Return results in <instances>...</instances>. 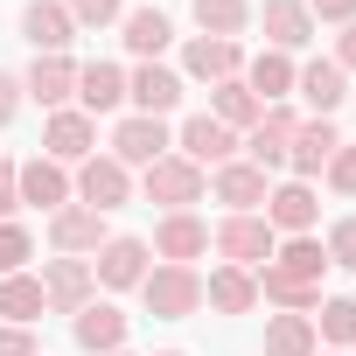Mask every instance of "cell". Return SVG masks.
<instances>
[{"instance_id":"obj_1","label":"cell","mask_w":356,"mask_h":356,"mask_svg":"<svg viewBox=\"0 0 356 356\" xmlns=\"http://www.w3.org/2000/svg\"><path fill=\"white\" fill-rule=\"evenodd\" d=\"M140 300L154 321H189L203 307V280H196V266H154L140 280Z\"/></svg>"},{"instance_id":"obj_2","label":"cell","mask_w":356,"mask_h":356,"mask_svg":"<svg viewBox=\"0 0 356 356\" xmlns=\"http://www.w3.org/2000/svg\"><path fill=\"white\" fill-rule=\"evenodd\" d=\"M210 245L224 252V266H245V273H259V266H273V252H280V231L252 210V217H224L217 231H210Z\"/></svg>"},{"instance_id":"obj_3","label":"cell","mask_w":356,"mask_h":356,"mask_svg":"<svg viewBox=\"0 0 356 356\" xmlns=\"http://www.w3.org/2000/svg\"><path fill=\"white\" fill-rule=\"evenodd\" d=\"M91 293H98L91 259H63V252H56V259L42 266V307H49V314H84Z\"/></svg>"},{"instance_id":"obj_4","label":"cell","mask_w":356,"mask_h":356,"mask_svg":"<svg viewBox=\"0 0 356 356\" xmlns=\"http://www.w3.org/2000/svg\"><path fill=\"white\" fill-rule=\"evenodd\" d=\"M203 168L196 161H182V154H161L154 168H147V203H161V210H189V203H203Z\"/></svg>"},{"instance_id":"obj_5","label":"cell","mask_w":356,"mask_h":356,"mask_svg":"<svg viewBox=\"0 0 356 356\" xmlns=\"http://www.w3.org/2000/svg\"><path fill=\"white\" fill-rule=\"evenodd\" d=\"M77 196H84V210L112 217V210H126V196H133V175H126L112 154H91V161H77Z\"/></svg>"},{"instance_id":"obj_6","label":"cell","mask_w":356,"mask_h":356,"mask_svg":"<svg viewBox=\"0 0 356 356\" xmlns=\"http://www.w3.org/2000/svg\"><path fill=\"white\" fill-rule=\"evenodd\" d=\"M161 154H168V126H161V119L126 112V119L112 126V161H119V168H154Z\"/></svg>"},{"instance_id":"obj_7","label":"cell","mask_w":356,"mask_h":356,"mask_svg":"<svg viewBox=\"0 0 356 356\" xmlns=\"http://www.w3.org/2000/svg\"><path fill=\"white\" fill-rule=\"evenodd\" d=\"M42 154L63 161V168H70V161H91V154H98V119H84V112H70V105L49 112V126H42Z\"/></svg>"},{"instance_id":"obj_8","label":"cell","mask_w":356,"mask_h":356,"mask_svg":"<svg viewBox=\"0 0 356 356\" xmlns=\"http://www.w3.org/2000/svg\"><path fill=\"white\" fill-rule=\"evenodd\" d=\"M238 133L224 126V119H210V112H196V119H182V161H196V168H224V161H238Z\"/></svg>"},{"instance_id":"obj_9","label":"cell","mask_w":356,"mask_h":356,"mask_svg":"<svg viewBox=\"0 0 356 356\" xmlns=\"http://www.w3.org/2000/svg\"><path fill=\"white\" fill-rule=\"evenodd\" d=\"M15 189H22V203H35V210H63L70 203V175H63V161H49V154H35V161H15Z\"/></svg>"},{"instance_id":"obj_10","label":"cell","mask_w":356,"mask_h":356,"mask_svg":"<svg viewBox=\"0 0 356 356\" xmlns=\"http://www.w3.org/2000/svg\"><path fill=\"white\" fill-rule=\"evenodd\" d=\"M154 252H161L168 266H189V259H203V252H210V224H203V217H189V210H168V217L154 224Z\"/></svg>"},{"instance_id":"obj_11","label":"cell","mask_w":356,"mask_h":356,"mask_svg":"<svg viewBox=\"0 0 356 356\" xmlns=\"http://www.w3.org/2000/svg\"><path fill=\"white\" fill-rule=\"evenodd\" d=\"M314 217H321V203H314V189H307V182H280V189H266V224H273V231L307 238V231H314Z\"/></svg>"},{"instance_id":"obj_12","label":"cell","mask_w":356,"mask_h":356,"mask_svg":"<svg viewBox=\"0 0 356 356\" xmlns=\"http://www.w3.org/2000/svg\"><path fill=\"white\" fill-rule=\"evenodd\" d=\"M49 245H56L63 259H84V252H98V245H105V217H98V210H84V203H63V210L49 217Z\"/></svg>"},{"instance_id":"obj_13","label":"cell","mask_w":356,"mask_h":356,"mask_svg":"<svg viewBox=\"0 0 356 356\" xmlns=\"http://www.w3.org/2000/svg\"><path fill=\"white\" fill-rule=\"evenodd\" d=\"M126 98H133L147 119H168L175 105H182V77H175L168 63H140V70L126 77Z\"/></svg>"},{"instance_id":"obj_14","label":"cell","mask_w":356,"mask_h":356,"mask_svg":"<svg viewBox=\"0 0 356 356\" xmlns=\"http://www.w3.org/2000/svg\"><path fill=\"white\" fill-rule=\"evenodd\" d=\"M335 147H342V133H335L328 119H300V126H293V147H286V168H293V182H307V175H321Z\"/></svg>"},{"instance_id":"obj_15","label":"cell","mask_w":356,"mask_h":356,"mask_svg":"<svg viewBox=\"0 0 356 356\" xmlns=\"http://www.w3.org/2000/svg\"><path fill=\"white\" fill-rule=\"evenodd\" d=\"M210 189H217V203H231V217H252V210L266 203V168H252V161H224V168L210 175Z\"/></svg>"},{"instance_id":"obj_16","label":"cell","mask_w":356,"mask_h":356,"mask_svg":"<svg viewBox=\"0 0 356 356\" xmlns=\"http://www.w3.org/2000/svg\"><path fill=\"white\" fill-rule=\"evenodd\" d=\"M259 22H266V42H273L280 56L314 42V15H307V0H266V8H259Z\"/></svg>"},{"instance_id":"obj_17","label":"cell","mask_w":356,"mask_h":356,"mask_svg":"<svg viewBox=\"0 0 356 356\" xmlns=\"http://www.w3.org/2000/svg\"><path fill=\"white\" fill-rule=\"evenodd\" d=\"M22 91H29L42 112H63V98H77V63H70V56H35V70L22 77Z\"/></svg>"},{"instance_id":"obj_18","label":"cell","mask_w":356,"mask_h":356,"mask_svg":"<svg viewBox=\"0 0 356 356\" xmlns=\"http://www.w3.org/2000/svg\"><path fill=\"white\" fill-rule=\"evenodd\" d=\"M293 126H300V119H293L286 105H266V119H259L252 140H245V161H252V168H280L286 147H293Z\"/></svg>"},{"instance_id":"obj_19","label":"cell","mask_w":356,"mask_h":356,"mask_svg":"<svg viewBox=\"0 0 356 356\" xmlns=\"http://www.w3.org/2000/svg\"><path fill=\"white\" fill-rule=\"evenodd\" d=\"M91 280H98V286H140V280H147V245H140V238H105Z\"/></svg>"},{"instance_id":"obj_20","label":"cell","mask_w":356,"mask_h":356,"mask_svg":"<svg viewBox=\"0 0 356 356\" xmlns=\"http://www.w3.org/2000/svg\"><path fill=\"white\" fill-rule=\"evenodd\" d=\"M22 35L35 42V56H63L70 35H77V22H70V8H56V0H35V8L22 15Z\"/></svg>"},{"instance_id":"obj_21","label":"cell","mask_w":356,"mask_h":356,"mask_svg":"<svg viewBox=\"0 0 356 356\" xmlns=\"http://www.w3.org/2000/svg\"><path fill=\"white\" fill-rule=\"evenodd\" d=\"M77 105H84V119L119 112V105H126V70H119V63H84V70H77Z\"/></svg>"},{"instance_id":"obj_22","label":"cell","mask_w":356,"mask_h":356,"mask_svg":"<svg viewBox=\"0 0 356 356\" xmlns=\"http://www.w3.org/2000/svg\"><path fill=\"white\" fill-rule=\"evenodd\" d=\"M70 328H77V342H84L91 356H112V349H126V314H119L112 300H91L84 314H70Z\"/></svg>"},{"instance_id":"obj_23","label":"cell","mask_w":356,"mask_h":356,"mask_svg":"<svg viewBox=\"0 0 356 356\" xmlns=\"http://www.w3.org/2000/svg\"><path fill=\"white\" fill-rule=\"evenodd\" d=\"M182 70H189V77L224 84V77H238V70H245V49H238V42H217V35H196V42L182 49Z\"/></svg>"},{"instance_id":"obj_24","label":"cell","mask_w":356,"mask_h":356,"mask_svg":"<svg viewBox=\"0 0 356 356\" xmlns=\"http://www.w3.org/2000/svg\"><path fill=\"white\" fill-rule=\"evenodd\" d=\"M203 300H210L217 314H252V307H259V280H252L245 266H217V273L203 280Z\"/></svg>"},{"instance_id":"obj_25","label":"cell","mask_w":356,"mask_h":356,"mask_svg":"<svg viewBox=\"0 0 356 356\" xmlns=\"http://www.w3.org/2000/svg\"><path fill=\"white\" fill-rule=\"evenodd\" d=\"M119 29H126V49H133V56H161V49L175 42V29H168L161 8H126Z\"/></svg>"},{"instance_id":"obj_26","label":"cell","mask_w":356,"mask_h":356,"mask_svg":"<svg viewBox=\"0 0 356 356\" xmlns=\"http://www.w3.org/2000/svg\"><path fill=\"white\" fill-rule=\"evenodd\" d=\"M293 91H300V98H307V105L328 119V112L349 98V77H342L335 63H307V70H293Z\"/></svg>"},{"instance_id":"obj_27","label":"cell","mask_w":356,"mask_h":356,"mask_svg":"<svg viewBox=\"0 0 356 356\" xmlns=\"http://www.w3.org/2000/svg\"><path fill=\"white\" fill-rule=\"evenodd\" d=\"M245 91H252L259 105H280V98L293 91V63H286L280 49H266V56H252V70H245Z\"/></svg>"},{"instance_id":"obj_28","label":"cell","mask_w":356,"mask_h":356,"mask_svg":"<svg viewBox=\"0 0 356 356\" xmlns=\"http://www.w3.org/2000/svg\"><path fill=\"white\" fill-rule=\"evenodd\" d=\"M273 266H280L286 280H307V286H321V273H328V252H321V238H286V245L273 252Z\"/></svg>"},{"instance_id":"obj_29","label":"cell","mask_w":356,"mask_h":356,"mask_svg":"<svg viewBox=\"0 0 356 356\" xmlns=\"http://www.w3.org/2000/svg\"><path fill=\"white\" fill-rule=\"evenodd\" d=\"M252 280H259V293H266V300H280L286 314H307V307H321V286H307V280H286L280 266H259Z\"/></svg>"},{"instance_id":"obj_30","label":"cell","mask_w":356,"mask_h":356,"mask_svg":"<svg viewBox=\"0 0 356 356\" xmlns=\"http://www.w3.org/2000/svg\"><path fill=\"white\" fill-rule=\"evenodd\" d=\"M266 356H314V314H273L266 321Z\"/></svg>"},{"instance_id":"obj_31","label":"cell","mask_w":356,"mask_h":356,"mask_svg":"<svg viewBox=\"0 0 356 356\" xmlns=\"http://www.w3.org/2000/svg\"><path fill=\"white\" fill-rule=\"evenodd\" d=\"M245 22H252V0H196V29L217 42H238Z\"/></svg>"},{"instance_id":"obj_32","label":"cell","mask_w":356,"mask_h":356,"mask_svg":"<svg viewBox=\"0 0 356 356\" xmlns=\"http://www.w3.org/2000/svg\"><path fill=\"white\" fill-rule=\"evenodd\" d=\"M0 314H8V328H29V321L42 314V280L8 273V280H0Z\"/></svg>"},{"instance_id":"obj_33","label":"cell","mask_w":356,"mask_h":356,"mask_svg":"<svg viewBox=\"0 0 356 356\" xmlns=\"http://www.w3.org/2000/svg\"><path fill=\"white\" fill-rule=\"evenodd\" d=\"M210 119H224V126L238 133V126H259V119H266V105L245 91V77H224V84H217V105H210Z\"/></svg>"},{"instance_id":"obj_34","label":"cell","mask_w":356,"mask_h":356,"mask_svg":"<svg viewBox=\"0 0 356 356\" xmlns=\"http://www.w3.org/2000/svg\"><path fill=\"white\" fill-rule=\"evenodd\" d=\"M314 342H356V300H349V293L321 300V321H314Z\"/></svg>"},{"instance_id":"obj_35","label":"cell","mask_w":356,"mask_h":356,"mask_svg":"<svg viewBox=\"0 0 356 356\" xmlns=\"http://www.w3.org/2000/svg\"><path fill=\"white\" fill-rule=\"evenodd\" d=\"M29 252H35V238L8 217V224H0V280H8V273H22V266H29Z\"/></svg>"},{"instance_id":"obj_36","label":"cell","mask_w":356,"mask_h":356,"mask_svg":"<svg viewBox=\"0 0 356 356\" xmlns=\"http://www.w3.org/2000/svg\"><path fill=\"white\" fill-rule=\"evenodd\" d=\"M321 252H328V266H342V273H356V217H342V224L328 231V245H321Z\"/></svg>"},{"instance_id":"obj_37","label":"cell","mask_w":356,"mask_h":356,"mask_svg":"<svg viewBox=\"0 0 356 356\" xmlns=\"http://www.w3.org/2000/svg\"><path fill=\"white\" fill-rule=\"evenodd\" d=\"M126 15V0H70V22L77 29H105V22H119Z\"/></svg>"},{"instance_id":"obj_38","label":"cell","mask_w":356,"mask_h":356,"mask_svg":"<svg viewBox=\"0 0 356 356\" xmlns=\"http://www.w3.org/2000/svg\"><path fill=\"white\" fill-rule=\"evenodd\" d=\"M321 175H328V189H335V196H356V147H335Z\"/></svg>"},{"instance_id":"obj_39","label":"cell","mask_w":356,"mask_h":356,"mask_svg":"<svg viewBox=\"0 0 356 356\" xmlns=\"http://www.w3.org/2000/svg\"><path fill=\"white\" fill-rule=\"evenodd\" d=\"M22 210V189H15V161H0V224Z\"/></svg>"},{"instance_id":"obj_40","label":"cell","mask_w":356,"mask_h":356,"mask_svg":"<svg viewBox=\"0 0 356 356\" xmlns=\"http://www.w3.org/2000/svg\"><path fill=\"white\" fill-rule=\"evenodd\" d=\"M328 63H335L342 77L356 70V22H342V35H335V56H328Z\"/></svg>"},{"instance_id":"obj_41","label":"cell","mask_w":356,"mask_h":356,"mask_svg":"<svg viewBox=\"0 0 356 356\" xmlns=\"http://www.w3.org/2000/svg\"><path fill=\"white\" fill-rule=\"evenodd\" d=\"M314 22H356V0H307Z\"/></svg>"},{"instance_id":"obj_42","label":"cell","mask_w":356,"mask_h":356,"mask_svg":"<svg viewBox=\"0 0 356 356\" xmlns=\"http://www.w3.org/2000/svg\"><path fill=\"white\" fill-rule=\"evenodd\" d=\"M22 112V77H8V70H0V126H8Z\"/></svg>"},{"instance_id":"obj_43","label":"cell","mask_w":356,"mask_h":356,"mask_svg":"<svg viewBox=\"0 0 356 356\" xmlns=\"http://www.w3.org/2000/svg\"><path fill=\"white\" fill-rule=\"evenodd\" d=\"M0 356H35V335L29 328H0Z\"/></svg>"},{"instance_id":"obj_44","label":"cell","mask_w":356,"mask_h":356,"mask_svg":"<svg viewBox=\"0 0 356 356\" xmlns=\"http://www.w3.org/2000/svg\"><path fill=\"white\" fill-rule=\"evenodd\" d=\"M161 356H182V349H161Z\"/></svg>"},{"instance_id":"obj_45","label":"cell","mask_w":356,"mask_h":356,"mask_svg":"<svg viewBox=\"0 0 356 356\" xmlns=\"http://www.w3.org/2000/svg\"><path fill=\"white\" fill-rule=\"evenodd\" d=\"M112 356H126V349H112Z\"/></svg>"},{"instance_id":"obj_46","label":"cell","mask_w":356,"mask_h":356,"mask_svg":"<svg viewBox=\"0 0 356 356\" xmlns=\"http://www.w3.org/2000/svg\"><path fill=\"white\" fill-rule=\"evenodd\" d=\"M321 356H328V349H321Z\"/></svg>"}]
</instances>
